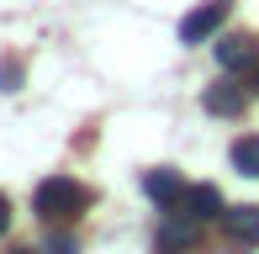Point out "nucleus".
I'll return each mask as SVG.
<instances>
[{
  "mask_svg": "<svg viewBox=\"0 0 259 254\" xmlns=\"http://www.w3.org/2000/svg\"><path fill=\"white\" fill-rule=\"evenodd\" d=\"M90 201H96L90 186H79L74 175H48V180L37 186V196H32V206H37L42 223H74Z\"/></svg>",
  "mask_w": 259,
  "mask_h": 254,
  "instance_id": "nucleus-1",
  "label": "nucleus"
},
{
  "mask_svg": "<svg viewBox=\"0 0 259 254\" xmlns=\"http://www.w3.org/2000/svg\"><path fill=\"white\" fill-rule=\"evenodd\" d=\"M217 64L233 69V74H249V69L259 64V37H249V32H222V43H217Z\"/></svg>",
  "mask_w": 259,
  "mask_h": 254,
  "instance_id": "nucleus-2",
  "label": "nucleus"
},
{
  "mask_svg": "<svg viewBox=\"0 0 259 254\" xmlns=\"http://www.w3.org/2000/svg\"><path fill=\"white\" fill-rule=\"evenodd\" d=\"M201 106L211 111V117H243L249 90H243V79H217V85L201 90Z\"/></svg>",
  "mask_w": 259,
  "mask_h": 254,
  "instance_id": "nucleus-3",
  "label": "nucleus"
},
{
  "mask_svg": "<svg viewBox=\"0 0 259 254\" xmlns=\"http://www.w3.org/2000/svg\"><path fill=\"white\" fill-rule=\"evenodd\" d=\"M228 11H233V0H206V6H196L191 16L180 21V43H201V37H211V32L228 21Z\"/></svg>",
  "mask_w": 259,
  "mask_h": 254,
  "instance_id": "nucleus-4",
  "label": "nucleus"
},
{
  "mask_svg": "<svg viewBox=\"0 0 259 254\" xmlns=\"http://www.w3.org/2000/svg\"><path fill=\"white\" fill-rule=\"evenodd\" d=\"M169 212H185V217H196V223H217L228 206H222V191L217 186H185V196L169 206Z\"/></svg>",
  "mask_w": 259,
  "mask_h": 254,
  "instance_id": "nucleus-5",
  "label": "nucleus"
},
{
  "mask_svg": "<svg viewBox=\"0 0 259 254\" xmlns=\"http://www.w3.org/2000/svg\"><path fill=\"white\" fill-rule=\"evenodd\" d=\"M196 238H201V223L185 212H169V223L159 228V254H175V249H191Z\"/></svg>",
  "mask_w": 259,
  "mask_h": 254,
  "instance_id": "nucleus-6",
  "label": "nucleus"
},
{
  "mask_svg": "<svg viewBox=\"0 0 259 254\" xmlns=\"http://www.w3.org/2000/svg\"><path fill=\"white\" fill-rule=\"evenodd\" d=\"M222 228H228V238L238 249L259 244V206H228V212H222Z\"/></svg>",
  "mask_w": 259,
  "mask_h": 254,
  "instance_id": "nucleus-7",
  "label": "nucleus"
},
{
  "mask_svg": "<svg viewBox=\"0 0 259 254\" xmlns=\"http://www.w3.org/2000/svg\"><path fill=\"white\" fill-rule=\"evenodd\" d=\"M143 191L154 196L159 206H175V201L185 196V180L175 175V170H164V164H159V170H143Z\"/></svg>",
  "mask_w": 259,
  "mask_h": 254,
  "instance_id": "nucleus-8",
  "label": "nucleus"
},
{
  "mask_svg": "<svg viewBox=\"0 0 259 254\" xmlns=\"http://www.w3.org/2000/svg\"><path fill=\"white\" fill-rule=\"evenodd\" d=\"M233 170L259 180V138H238V143H233Z\"/></svg>",
  "mask_w": 259,
  "mask_h": 254,
  "instance_id": "nucleus-9",
  "label": "nucleus"
},
{
  "mask_svg": "<svg viewBox=\"0 0 259 254\" xmlns=\"http://www.w3.org/2000/svg\"><path fill=\"white\" fill-rule=\"evenodd\" d=\"M42 254H79V238H74V233H64V228H53L48 244H42Z\"/></svg>",
  "mask_w": 259,
  "mask_h": 254,
  "instance_id": "nucleus-10",
  "label": "nucleus"
},
{
  "mask_svg": "<svg viewBox=\"0 0 259 254\" xmlns=\"http://www.w3.org/2000/svg\"><path fill=\"white\" fill-rule=\"evenodd\" d=\"M16 85H21V64L6 59V64H0V90H16Z\"/></svg>",
  "mask_w": 259,
  "mask_h": 254,
  "instance_id": "nucleus-11",
  "label": "nucleus"
},
{
  "mask_svg": "<svg viewBox=\"0 0 259 254\" xmlns=\"http://www.w3.org/2000/svg\"><path fill=\"white\" fill-rule=\"evenodd\" d=\"M6 228H11V201L0 196V233H6Z\"/></svg>",
  "mask_w": 259,
  "mask_h": 254,
  "instance_id": "nucleus-12",
  "label": "nucleus"
},
{
  "mask_svg": "<svg viewBox=\"0 0 259 254\" xmlns=\"http://www.w3.org/2000/svg\"><path fill=\"white\" fill-rule=\"evenodd\" d=\"M249 85H254V90H259V64H254V69H249Z\"/></svg>",
  "mask_w": 259,
  "mask_h": 254,
  "instance_id": "nucleus-13",
  "label": "nucleus"
},
{
  "mask_svg": "<svg viewBox=\"0 0 259 254\" xmlns=\"http://www.w3.org/2000/svg\"><path fill=\"white\" fill-rule=\"evenodd\" d=\"M11 254H32V249H11Z\"/></svg>",
  "mask_w": 259,
  "mask_h": 254,
  "instance_id": "nucleus-14",
  "label": "nucleus"
}]
</instances>
